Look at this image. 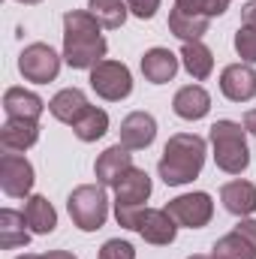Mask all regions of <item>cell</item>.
<instances>
[{
	"label": "cell",
	"instance_id": "6da1fadb",
	"mask_svg": "<svg viewBox=\"0 0 256 259\" xmlns=\"http://www.w3.org/2000/svg\"><path fill=\"white\" fill-rule=\"evenodd\" d=\"M100 21L84 9H69L64 15V61L72 69H94L106 58V39Z\"/></svg>",
	"mask_w": 256,
	"mask_h": 259
},
{
	"label": "cell",
	"instance_id": "7a4b0ae2",
	"mask_svg": "<svg viewBox=\"0 0 256 259\" xmlns=\"http://www.w3.org/2000/svg\"><path fill=\"white\" fill-rule=\"evenodd\" d=\"M205 139L196 136V133H175L166 148H163V157L157 163V172L160 178L169 184V187H181V184H190L193 178H199L202 166H205Z\"/></svg>",
	"mask_w": 256,
	"mask_h": 259
},
{
	"label": "cell",
	"instance_id": "3957f363",
	"mask_svg": "<svg viewBox=\"0 0 256 259\" xmlns=\"http://www.w3.org/2000/svg\"><path fill=\"white\" fill-rule=\"evenodd\" d=\"M211 148H214V163L226 175H241L250 166V151H247V130L235 121H217L211 127Z\"/></svg>",
	"mask_w": 256,
	"mask_h": 259
},
{
	"label": "cell",
	"instance_id": "277c9868",
	"mask_svg": "<svg viewBox=\"0 0 256 259\" xmlns=\"http://www.w3.org/2000/svg\"><path fill=\"white\" fill-rule=\"evenodd\" d=\"M66 211L72 217V223L81 229V232H97L106 226V217H109V199L103 184H81L75 187L69 199H66Z\"/></svg>",
	"mask_w": 256,
	"mask_h": 259
},
{
	"label": "cell",
	"instance_id": "5b68a950",
	"mask_svg": "<svg viewBox=\"0 0 256 259\" xmlns=\"http://www.w3.org/2000/svg\"><path fill=\"white\" fill-rule=\"evenodd\" d=\"M148 196H151V178H148V172L133 166L127 175L115 184V217H118V226L136 229V217L145 208Z\"/></svg>",
	"mask_w": 256,
	"mask_h": 259
},
{
	"label": "cell",
	"instance_id": "8992f818",
	"mask_svg": "<svg viewBox=\"0 0 256 259\" xmlns=\"http://www.w3.org/2000/svg\"><path fill=\"white\" fill-rule=\"evenodd\" d=\"M91 88L97 91V97L109 100V103H121L133 94V75L130 66L121 61H100L91 69Z\"/></svg>",
	"mask_w": 256,
	"mask_h": 259
},
{
	"label": "cell",
	"instance_id": "52a82bcc",
	"mask_svg": "<svg viewBox=\"0 0 256 259\" xmlns=\"http://www.w3.org/2000/svg\"><path fill=\"white\" fill-rule=\"evenodd\" d=\"M18 72L33 84H49L61 72V55L46 42H30L18 55Z\"/></svg>",
	"mask_w": 256,
	"mask_h": 259
},
{
	"label": "cell",
	"instance_id": "ba28073f",
	"mask_svg": "<svg viewBox=\"0 0 256 259\" xmlns=\"http://www.w3.org/2000/svg\"><path fill=\"white\" fill-rule=\"evenodd\" d=\"M166 211L172 214V220L178 226H187V229H202L211 223L214 217V202L208 193H184L169 199Z\"/></svg>",
	"mask_w": 256,
	"mask_h": 259
},
{
	"label": "cell",
	"instance_id": "9c48e42d",
	"mask_svg": "<svg viewBox=\"0 0 256 259\" xmlns=\"http://www.w3.org/2000/svg\"><path fill=\"white\" fill-rule=\"evenodd\" d=\"M133 232H139L148 244H157V247H163V244H172L175 241V235H178V223L172 220V214L166 211V208H142L139 211V217H136V229Z\"/></svg>",
	"mask_w": 256,
	"mask_h": 259
},
{
	"label": "cell",
	"instance_id": "30bf717a",
	"mask_svg": "<svg viewBox=\"0 0 256 259\" xmlns=\"http://www.w3.org/2000/svg\"><path fill=\"white\" fill-rule=\"evenodd\" d=\"M33 166L21 157V154H3L0 157V187L3 193L12 196V199H24V196L33 190Z\"/></svg>",
	"mask_w": 256,
	"mask_h": 259
},
{
	"label": "cell",
	"instance_id": "8fae6325",
	"mask_svg": "<svg viewBox=\"0 0 256 259\" xmlns=\"http://www.w3.org/2000/svg\"><path fill=\"white\" fill-rule=\"evenodd\" d=\"M220 91L232 103H247L256 97V69L250 64H229L220 72Z\"/></svg>",
	"mask_w": 256,
	"mask_h": 259
},
{
	"label": "cell",
	"instance_id": "7c38bea8",
	"mask_svg": "<svg viewBox=\"0 0 256 259\" xmlns=\"http://www.w3.org/2000/svg\"><path fill=\"white\" fill-rule=\"evenodd\" d=\"M130 169H133V154H130V148H124V145L118 142V145L106 148V151L97 157L94 175H97V184H103V187H115Z\"/></svg>",
	"mask_w": 256,
	"mask_h": 259
},
{
	"label": "cell",
	"instance_id": "4fadbf2b",
	"mask_svg": "<svg viewBox=\"0 0 256 259\" xmlns=\"http://www.w3.org/2000/svg\"><path fill=\"white\" fill-rule=\"evenodd\" d=\"M157 139V121L148 112H130L121 121V145L130 151H145Z\"/></svg>",
	"mask_w": 256,
	"mask_h": 259
},
{
	"label": "cell",
	"instance_id": "5bb4252c",
	"mask_svg": "<svg viewBox=\"0 0 256 259\" xmlns=\"http://www.w3.org/2000/svg\"><path fill=\"white\" fill-rule=\"evenodd\" d=\"M3 112L6 118H24V121H39V115L46 112V103L39 94L24 91V88H9L3 94Z\"/></svg>",
	"mask_w": 256,
	"mask_h": 259
},
{
	"label": "cell",
	"instance_id": "9a60e30c",
	"mask_svg": "<svg viewBox=\"0 0 256 259\" xmlns=\"http://www.w3.org/2000/svg\"><path fill=\"white\" fill-rule=\"evenodd\" d=\"M172 109H175V115L184 118V121H202V118L211 112V97H208V91H205L202 84H184V88L175 94Z\"/></svg>",
	"mask_w": 256,
	"mask_h": 259
},
{
	"label": "cell",
	"instance_id": "2e32d148",
	"mask_svg": "<svg viewBox=\"0 0 256 259\" xmlns=\"http://www.w3.org/2000/svg\"><path fill=\"white\" fill-rule=\"evenodd\" d=\"M88 109H91V103H88L84 91H78V88H64V91H58V94L52 97V103H49V112H52L61 124H69V127H72L75 121H81Z\"/></svg>",
	"mask_w": 256,
	"mask_h": 259
},
{
	"label": "cell",
	"instance_id": "e0dca14e",
	"mask_svg": "<svg viewBox=\"0 0 256 259\" xmlns=\"http://www.w3.org/2000/svg\"><path fill=\"white\" fill-rule=\"evenodd\" d=\"M36 139H39V124H36V121L9 118V121L0 127V145H3V151H9V154H18V151L33 148Z\"/></svg>",
	"mask_w": 256,
	"mask_h": 259
},
{
	"label": "cell",
	"instance_id": "ac0fdd59",
	"mask_svg": "<svg viewBox=\"0 0 256 259\" xmlns=\"http://www.w3.org/2000/svg\"><path fill=\"white\" fill-rule=\"evenodd\" d=\"M220 202L229 214L235 217H250L256 211V184L238 178V181H229L220 187Z\"/></svg>",
	"mask_w": 256,
	"mask_h": 259
},
{
	"label": "cell",
	"instance_id": "d6986e66",
	"mask_svg": "<svg viewBox=\"0 0 256 259\" xmlns=\"http://www.w3.org/2000/svg\"><path fill=\"white\" fill-rule=\"evenodd\" d=\"M175 72H178V58L169 49H151L142 55V75L151 84H166L175 78Z\"/></svg>",
	"mask_w": 256,
	"mask_h": 259
},
{
	"label": "cell",
	"instance_id": "ffe728a7",
	"mask_svg": "<svg viewBox=\"0 0 256 259\" xmlns=\"http://www.w3.org/2000/svg\"><path fill=\"white\" fill-rule=\"evenodd\" d=\"M27 241H30L27 217H24L21 211L3 208V211H0V247H3V250H15V247H24Z\"/></svg>",
	"mask_w": 256,
	"mask_h": 259
},
{
	"label": "cell",
	"instance_id": "44dd1931",
	"mask_svg": "<svg viewBox=\"0 0 256 259\" xmlns=\"http://www.w3.org/2000/svg\"><path fill=\"white\" fill-rule=\"evenodd\" d=\"M24 217H27V226L33 235H49L58 226V211L46 196H30L24 205Z\"/></svg>",
	"mask_w": 256,
	"mask_h": 259
},
{
	"label": "cell",
	"instance_id": "7402d4cb",
	"mask_svg": "<svg viewBox=\"0 0 256 259\" xmlns=\"http://www.w3.org/2000/svg\"><path fill=\"white\" fill-rule=\"evenodd\" d=\"M181 64L196 81H205L214 72V55H211L208 46H202V39L199 42H184L181 46Z\"/></svg>",
	"mask_w": 256,
	"mask_h": 259
},
{
	"label": "cell",
	"instance_id": "603a6c76",
	"mask_svg": "<svg viewBox=\"0 0 256 259\" xmlns=\"http://www.w3.org/2000/svg\"><path fill=\"white\" fill-rule=\"evenodd\" d=\"M169 30L178 36V39H184V42H199L205 33H208V18H202V15H190V12H184V9H172L169 12Z\"/></svg>",
	"mask_w": 256,
	"mask_h": 259
},
{
	"label": "cell",
	"instance_id": "cb8c5ba5",
	"mask_svg": "<svg viewBox=\"0 0 256 259\" xmlns=\"http://www.w3.org/2000/svg\"><path fill=\"white\" fill-rule=\"evenodd\" d=\"M88 12H91L103 27L118 30V27H124V21H127L130 6H127V0H88Z\"/></svg>",
	"mask_w": 256,
	"mask_h": 259
},
{
	"label": "cell",
	"instance_id": "d4e9b609",
	"mask_svg": "<svg viewBox=\"0 0 256 259\" xmlns=\"http://www.w3.org/2000/svg\"><path fill=\"white\" fill-rule=\"evenodd\" d=\"M211 256H214V259H256V247L244 238V235H238V232L232 229L229 235L217 238V244H214Z\"/></svg>",
	"mask_w": 256,
	"mask_h": 259
},
{
	"label": "cell",
	"instance_id": "484cf974",
	"mask_svg": "<svg viewBox=\"0 0 256 259\" xmlns=\"http://www.w3.org/2000/svg\"><path fill=\"white\" fill-rule=\"evenodd\" d=\"M72 133H75L78 142H97V139H103V136L109 133V115H106L103 109H94V106H91V109L84 112V118L72 124Z\"/></svg>",
	"mask_w": 256,
	"mask_h": 259
},
{
	"label": "cell",
	"instance_id": "4316f807",
	"mask_svg": "<svg viewBox=\"0 0 256 259\" xmlns=\"http://www.w3.org/2000/svg\"><path fill=\"white\" fill-rule=\"evenodd\" d=\"M178 9L190 12V15H202V18H217L226 12L229 0H175Z\"/></svg>",
	"mask_w": 256,
	"mask_h": 259
},
{
	"label": "cell",
	"instance_id": "83f0119b",
	"mask_svg": "<svg viewBox=\"0 0 256 259\" xmlns=\"http://www.w3.org/2000/svg\"><path fill=\"white\" fill-rule=\"evenodd\" d=\"M235 52L244 64H256V24H241L235 33Z\"/></svg>",
	"mask_w": 256,
	"mask_h": 259
},
{
	"label": "cell",
	"instance_id": "f1b7e54d",
	"mask_svg": "<svg viewBox=\"0 0 256 259\" xmlns=\"http://www.w3.org/2000/svg\"><path fill=\"white\" fill-rule=\"evenodd\" d=\"M100 259H136V247L130 241H121V238H112L100 247Z\"/></svg>",
	"mask_w": 256,
	"mask_h": 259
},
{
	"label": "cell",
	"instance_id": "f546056e",
	"mask_svg": "<svg viewBox=\"0 0 256 259\" xmlns=\"http://www.w3.org/2000/svg\"><path fill=\"white\" fill-rule=\"evenodd\" d=\"M127 6H130V12H133L136 18L148 21V18H154V15H157L160 0H127Z\"/></svg>",
	"mask_w": 256,
	"mask_h": 259
},
{
	"label": "cell",
	"instance_id": "4dcf8cb0",
	"mask_svg": "<svg viewBox=\"0 0 256 259\" xmlns=\"http://www.w3.org/2000/svg\"><path fill=\"white\" fill-rule=\"evenodd\" d=\"M235 232H238V235H244V238H247V241L256 247V220L241 217V220H238V226H235Z\"/></svg>",
	"mask_w": 256,
	"mask_h": 259
},
{
	"label": "cell",
	"instance_id": "1f68e13d",
	"mask_svg": "<svg viewBox=\"0 0 256 259\" xmlns=\"http://www.w3.org/2000/svg\"><path fill=\"white\" fill-rule=\"evenodd\" d=\"M241 24H256V0H247L241 9Z\"/></svg>",
	"mask_w": 256,
	"mask_h": 259
},
{
	"label": "cell",
	"instance_id": "d6a6232c",
	"mask_svg": "<svg viewBox=\"0 0 256 259\" xmlns=\"http://www.w3.org/2000/svg\"><path fill=\"white\" fill-rule=\"evenodd\" d=\"M244 130H247L250 136H256V109H247V112H244Z\"/></svg>",
	"mask_w": 256,
	"mask_h": 259
},
{
	"label": "cell",
	"instance_id": "836d02e7",
	"mask_svg": "<svg viewBox=\"0 0 256 259\" xmlns=\"http://www.w3.org/2000/svg\"><path fill=\"white\" fill-rule=\"evenodd\" d=\"M46 259H78V256H72L69 250H49V253H42Z\"/></svg>",
	"mask_w": 256,
	"mask_h": 259
},
{
	"label": "cell",
	"instance_id": "e575fe53",
	"mask_svg": "<svg viewBox=\"0 0 256 259\" xmlns=\"http://www.w3.org/2000/svg\"><path fill=\"white\" fill-rule=\"evenodd\" d=\"M15 259H46V256H36V253H21V256H15Z\"/></svg>",
	"mask_w": 256,
	"mask_h": 259
},
{
	"label": "cell",
	"instance_id": "d590c367",
	"mask_svg": "<svg viewBox=\"0 0 256 259\" xmlns=\"http://www.w3.org/2000/svg\"><path fill=\"white\" fill-rule=\"evenodd\" d=\"M187 259H214V256H205V253H193V256H187Z\"/></svg>",
	"mask_w": 256,
	"mask_h": 259
},
{
	"label": "cell",
	"instance_id": "8d00e7d4",
	"mask_svg": "<svg viewBox=\"0 0 256 259\" xmlns=\"http://www.w3.org/2000/svg\"><path fill=\"white\" fill-rule=\"evenodd\" d=\"M18 3H27V6H33V3H42V0H18Z\"/></svg>",
	"mask_w": 256,
	"mask_h": 259
}]
</instances>
